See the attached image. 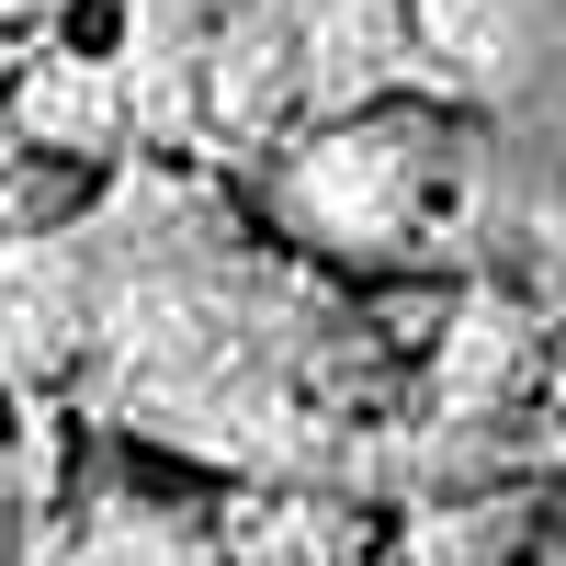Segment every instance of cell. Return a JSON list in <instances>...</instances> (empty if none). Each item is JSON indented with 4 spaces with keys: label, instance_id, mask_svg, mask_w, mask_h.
<instances>
[{
    "label": "cell",
    "instance_id": "9c48e42d",
    "mask_svg": "<svg viewBox=\"0 0 566 566\" xmlns=\"http://www.w3.org/2000/svg\"><path fill=\"white\" fill-rule=\"evenodd\" d=\"M103 12H114V0H0V23H12V34H91Z\"/></svg>",
    "mask_w": 566,
    "mask_h": 566
},
{
    "label": "cell",
    "instance_id": "ba28073f",
    "mask_svg": "<svg viewBox=\"0 0 566 566\" xmlns=\"http://www.w3.org/2000/svg\"><path fill=\"white\" fill-rule=\"evenodd\" d=\"M533 544H544L533 488H488V499H431V510L408 522L397 566H522Z\"/></svg>",
    "mask_w": 566,
    "mask_h": 566
},
{
    "label": "cell",
    "instance_id": "52a82bcc",
    "mask_svg": "<svg viewBox=\"0 0 566 566\" xmlns=\"http://www.w3.org/2000/svg\"><path fill=\"white\" fill-rule=\"evenodd\" d=\"M227 566H374V522L340 499H250L227 510Z\"/></svg>",
    "mask_w": 566,
    "mask_h": 566
},
{
    "label": "cell",
    "instance_id": "8fae6325",
    "mask_svg": "<svg viewBox=\"0 0 566 566\" xmlns=\"http://www.w3.org/2000/svg\"><path fill=\"white\" fill-rule=\"evenodd\" d=\"M533 239H555V261H566V193H555V216H544V227H533Z\"/></svg>",
    "mask_w": 566,
    "mask_h": 566
},
{
    "label": "cell",
    "instance_id": "5b68a950",
    "mask_svg": "<svg viewBox=\"0 0 566 566\" xmlns=\"http://www.w3.org/2000/svg\"><path fill=\"white\" fill-rule=\"evenodd\" d=\"M103 57L136 103V148H193V57H205V0H114Z\"/></svg>",
    "mask_w": 566,
    "mask_h": 566
},
{
    "label": "cell",
    "instance_id": "3957f363",
    "mask_svg": "<svg viewBox=\"0 0 566 566\" xmlns=\"http://www.w3.org/2000/svg\"><path fill=\"white\" fill-rule=\"evenodd\" d=\"M103 352V261H91V216L34 250H0V397H45L91 374Z\"/></svg>",
    "mask_w": 566,
    "mask_h": 566
},
{
    "label": "cell",
    "instance_id": "277c9868",
    "mask_svg": "<svg viewBox=\"0 0 566 566\" xmlns=\"http://www.w3.org/2000/svg\"><path fill=\"white\" fill-rule=\"evenodd\" d=\"M0 125L45 159H80L91 181H114L136 159V103L103 57V34H23L12 80H0Z\"/></svg>",
    "mask_w": 566,
    "mask_h": 566
},
{
    "label": "cell",
    "instance_id": "6da1fadb",
    "mask_svg": "<svg viewBox=\"0 0 566 566\" xmlns=\"http://www.w3.org/2000/svg\"><path fill=\"white\" fill-rule=\"evenodd\" d=\"M488 193H499V148L442 91H397V103L328 114V125H295L283 148H261L272 227L374 283L453 272L464 239L488 227Z\"/></svg>",
    "mask_w": 566,
    "mask_h": 566
},
{
    "label": "cell",
    "instance_id": "7c38bea8",
    "mask_svg": "<svg viewBox=\"0 0 566 566\" xmlns=\"http://www.w3.org/2000/svg\"><path fill=\"white\" fill-rule=\"evenodd\" d=\"M12 45H23V34H12V23H0V80H12Z\"/></svg>",
    "mask_w": 566,
    "mask_h": 566
},
{
    "label": "cell",
    "instance_id": "7a4b0ae2",
    "mask_svg": "<svg viewBox=\"0 0 566 566\" xmlns=\"http://www.w3.org/2000/svg\"><path fill=\"white\" fill-rule=\"evenodd\" d=\"M408 34L431 91L488 125V148L533 125L566 148V0H408Z\"/></svg>",
    "mask_w": 566,
    "mask_h": 566
},
{
    "label": "cell",
    "instance_id": "8992f818",
    "mask_svg": "<svg viewBox=\"0 0 566 566\" xmlns=\"http://www.w3.org/2000/svg\"><path fill=\"white\" fill-rule=\"evenodd\" d=\"M57 566H227V510L181 488H91Z\"/></svg>",
    "mask_w": 566,
    "mask_h": 566
},
{
    "label": "cell",
    "instance_id": "30bf717a",
    "mask_svg": "<svg viewBox=\"0 0 566 566\" xmlns=\"http://www.w3.org/2000/svg\"><path fill=\"white\" fill-rule=\"evenodd\" d=\"M0 544H12V419H0Z\"/></svg>",
    "mask_w": 566,
    "mask_h": 566
}]
</instances>
